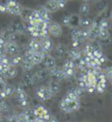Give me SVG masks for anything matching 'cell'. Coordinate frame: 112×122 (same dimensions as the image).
Returning <instances> with one entry per match:
<instances>
[{
  "mask_svg": "<svg viewBox=\"0 0 112 122\" xmlns=\"http://www.w3.org/2000/svg\"><path fill=\"white\" fill-rule=\"evenodd\" d=\"M63 68H72L74 69L75 68V63L72 59H68V60H66L63 65Z\"/></svg>",
  "mask_w": 112,
  "mask_h": 122,
  "instance_id": "cell-34",
  "label": "cell"
},
{
  "mask_svg": "<svg viewBox=\"0 0 112 122\" xmlns=\"http://www.w3.org/2000/svg\"><path fill=\"white\" fill-rule=\"evenodd\" d=\"M33 10H32V9H24L23 8V11H22V13L20 16L22 17V19L25 20V21H27L29 20V19H30L31 15H32V13H33Z\"/></svg>",
  "mask_w": 112,
  "mask_h": 122,
  "instance_id": "cell-23",
  "label": "cell"
},
{
  "mask_svg": "<svg viewBox=\"0 0 112 122\" xmlns=\"http://www.w3.org/2000/svg\"><path fill=\"white\" fill-rule=\"evenodd\" d=\"M5 56H0V62H1V61H2V59H3V57Z\"/></svg>",
  "mask_w": 112,
  "mask_h": 122,
  "instance_id": "cell-48",
  "label": "cell"
},
{
  "mask_svg": "<svg viewBox=\"0 0 112 122\" xmlns=\"http://www.w3.org/2000/svg\"><path fill=\"white\" fill-rule=\"evenodd\" d=\"M79 12L80 15H82V16H88L90 12V6H89V5L87 4L86 2H84L82 5L80 6Z\"/></svg>",
  "mask_w": 112,
  "mask_h": 122,
  "instance_id": "cell-19",
  "label": "cell"
},
{
  "mask_svg": "<svg viewBox=\"0 0 112 122\" xmlns=\"http://www.w3.org/2000/svg\"><path fill=\"white\" fill-rule=\"evenodd\" d=\"M49 122H58V120L55 119L54 117H51V119H49Z\"/></svg>",
  "mask_w": 112,
  "mask_h": 122,
  "instance_id": "cell-46",
  "label": "cell"
},
{
  "mask_svg": "<svg viewBox=\"0 0 112 122\" xmlns=\"http://www.w3.org/2000/svg\"><path fill=\"white\" fill-rule=\"evenodd\" d=\"M88 29L89 32V39L90 40H95L98 37L100 27H99V24L97 22L93 21V23L91 24L89 27H88Z\"/></svg>",
  "mask_w": 112,
  "mask_h": 122,
  "instance_id": "cell-10",
  "label": "cell"
},
{
  "mask_svg": "<svg viewBox=\"0 0 112 122\" xmlns=\"http://www.w3.org/2000/svg\"><path fill=\"white\" fill-rule=\"evenodd\" d=\"M72 45L73 47H79V46L82 43V41H84V39L81 33V29L80 30H75L72 34Z\"/></svg>",
  "mask_w": 112,
  "mask_h": 122,
  "instance_id": "cell-8",
  "label": "cell"
},
{
  "mask_svg": "<svg viewBox=\"0 0 112 122\" xmlns=\"http://www.w3.org/2000/svg\"><path fill=\"white\" fill-rule=\"evenodd\" d=\"M0 12H2V13H7L5 4L0 3Z\"/></svg>",
  "mask_w": 112,
  "mask_h": 122,
  "instance_id": "cell-42",
  "label": "cell"
},
{
  "mask_svg": "<svg viewBox=\"0 0 112 122\" xmlns=\"http://www.w3.org/2000/svg\"><path fill=\"white\" fill-rule=\"evenodd\" d=\"M49 90L51 91V92L53 93V95H55L57 94L58 92H60V84L54 80H52L50 81L49 83H48V86H47Z\"/></svg>",
  "mask_w": 112,
  "mask_h": 122,
  "instance_id": "cell-16",
  "label": "cell"
},
{
  "mask_svg": "<svg viewBox=\"0 0 112 122\" xmlns=\"http://www.w3.org/2000/svg\"><path fill=\"white\" fill-rule=\"evenodd\" d=\"M23 61V58L22 56H15L13 58L11 59V65H14V66H18V65H20Z\"/></svg>",
  "mask_w": 112,
  "mask_h": 122,
  "instance_id": "cell-29",
  "label": "cell"
},
{
  "mask_svg": "<svg viewBox=\"0 0 112 122\" xmlns=\"http://www.w3.org/2000/svg\"><path fill=\"white\" fill-rule=\"evenodd\" d=\"M33 74L30 72V70H25L24 74V82L26 85H33Z\"/></svg>",
  "mask_w": 112,
  "mask_h": 122,
  "instance_id": "cell-21",
  "label": "cell"
},
{
  "mask_svg": "<svg viewBox=\"0 0 112 122\" xmlns=\"http://www.w3.org/2000/svg\"><path fill=\"white\" fill-rule=\"evenodd\" d=\"M39 40H40L42 49L46 50L47 52H50V51L52 50L53 47H54V43H53V41H52V39L50 38L49 35H47V36H46V37H43V38H41V39H39Z\"/></svg>",
  "mask_w": 112,
  "mask_h": 122,
  "instance_id": "cell-9",
  "label": "cell"
},
{
  "mask_svg": "<svg viewBox=\"0 0 112 122\" xmlns=\"http://www.w3.org/2000/svg\"><path fill=\"white\" fill-rule=\"evenodd\" d=\"M63 70L65 72L67 77H71L73 76H74V69H72V68H63Z\"/></svg>",
  "mask_w": 112,
  "mask_h": 122,
  "instance_id": "cell-33",
  "label": "cell"
},
{
  "mask_svg": "<svg viewBox=\"0 0 112 122\" xmlns=\"http://www.w3.org/2000/svg\"><path fill=\"white\" fill-rule=\"evenodd\" d=\"M67 52V49L66 47L63 46L62 44H58L57 47H56V53L59 56H63Z\"/></svg>",
  "mask_w": 112,
  "mask_h": 122,
  "instance_id": "cell-28",
  "label": "cell"
},
{
  "mask_svg": "<svg viewBox=\"0 0 112 122\" xmlns=\"http://www.w3.org/2000/svg\"><path fill=\"white\" fill-rule=\"evenodd\" d=\"M21 91H25L24 86L22 85V84H18V85L15 87V92H21Z\"/></svg>",
  "mask_w": 112,
  "mask_h": 122,
  "instance_id": "cell-44",
  "label": "cell"
},
{
  "mask_svg": "<svg viewBox=\"0 0 112 122\" xmlns=\"http://www.w3.org/2000/svg\"><path fill=\"white\" fill-rule=\"evenodd\" d=\"M62 24L66 26L70 27V15H67V16L62 18Z\"/></svg>",
  "mask_w": 112,
  "mask_h": 122,
  "instance_id": "cell-36",
  "label": "cell"
},
{
  "mask_svg": "<svg viewBox=\"0 0 112 122\" xmlns=\"http://www.w3.org/2000/svg\"><path fill=\"white\" fill-rule=\"evenodd\" d=\"M70 1H72V0H70Z\"/></svg>",
  "mask_w": 112,
  "mask_h": 122,
  "instance_id": "cell-50",
  "label": "cell"
},
{
  "mask_svg": "<svg viewBox=\"0 0 112 122\" xmlns=\"http://www.w3.org/2000/svg\"><path fill=\"white\" fill-rule=\"evenodd\" d=\"M5 92V93L6 97H9V96H11V95L13 94V92H15V88H14L13 86L11 85H5V87H4L3 89H2Z\"/></svg>",
  "mask_w": 112,
  "mask_h": 122,
  "instance_id": "cell-26",
  "label": "cell"
},
{
  "mask_svg": "<svg viewBox=\"0 0 112 122\" xmlns=\"http://www.w3.org/2000/svg\"><path fill=\"white\" fill-rule=\"evenodd\" d=\"M81 106L80 100H69L66 101L62 99L60 102V107L63 112H73L78 111Z\"/></svg>",
  "mask_w": 112,
  "mask_h": 122,
  "instance_id": "cell-1",
  "label": "cell"
},
{
  "mask_svg": "<svg viewBox=\"0 0 112 122\" xmlns=\"http://www.w3.org/2000/svg\"><path fill=\"white\" fill-rule=\"evenodd\" d=\"M47 28H48V32H49L50 35L53 37H55V38H59L61 35V33H62L61 25L59 23L52 21V20L49 22Z\"/></svg>",
  "mask_w": 112,
  "mask_h": 122,
  "instance_id": "cell-4",
  "label": "cell"
},
{
  "mask_svg": "<svg viewBox=\"0 0 112 122\" xmlns=\"http://www.w3.org/2000/svg\"><path fill=\"white\" fill-rule=\"evenodd\" d=\"M42 49L40 43V40L37 39V38H33L29 41L28 44V49L27 53H33V52H40Z\"/></svg>",
  "mask_w": 112,
  "mask_h": 122,
  "instance_id": "cell-5",
  "label": "cell"
},
{
  "mask_svg": "<svg viewBox=\"0 0 112 122\" xmlns=\"http://www.w3.org/2000/svg\"><path fill=\"white\" fill-rule=\"evenodd\" d=\"M44 6L46 7L47 11H49L50 13L51 12H55L60 10V5L58 4L57 1H54V0H47L46 4L44 5Z\"/></svg>",
  "mask_w": 112,
  "mask_h": 122,
  "instance_id": "cell-11",
  "label": "cell"
},
{
  "mask_svg": "<svg viewBox=\"0 0 112 122\" xmlns=\"http://www.w3.org/2000/svg\"><path fill=\"white\" fill-rule=\"evenodd\" d=\"M34 113L37 118H42L43 116L49 113V112L42 106H38L34 108Z\"/></svg>",
  "mask_w": 112,
  "mask_h": 122,
  "instance_id": "cell-15",
  "label": "cell"
},
{
  "mask_svg": "<svg viewBox=\"0 0 112 122\" xmlns=\"http://www.w3.org/2000/svg\"><path fill=\"white\" fill-rule=\"evenodd\" d=\"M109 36V29H106V28H100V31H99V35L98 37L101 40H107Z\"/></svg>",
  "mask_w": 112,
  "mask_h": 122,
  "instance_id": "cell-25",
  "label": "cell"
},
{
  "mask_svg": "<svg viewBox=\"0 0 112 122\" xmlns=\"http://www.w3.org/2000/svg\"><path fill=\"white\" fill-rule=\"evenodd\" d=\"M16 98L17 100H24V99H27V94L25 91H21V92H16Z\"/></svg>",
  "mask_w": 112,
  "mask_h": 122,
  "instance_id": "cell-31",
  "label": "cell"
},
{
  "mask_svg": "<svg viewBox=\"0 0 112 122\" xmlns=\"http://www.w3.org/2000/svg\"><path fill=\"white\" fill-rule=\"evenodd\" d=\"M109 18H110V20H112V11H110V14H109Z\"/></svg>",
  "mask_w": 112,
  "mask_h": 122,
  "instance_id": "cell-47",
  "label": "cell"
},
{
  "mask_svg": "<svg viewBox=\"0 0 112 122\" xmlns=\"http://www.w3.org/2000/svg\"><path fill=\"white\" fill-rule=\"evenodd\" d=\"M18 117H19V115H11V116L8 118V121L9 122H17L18 121Z\"/></svg>",
  "mask_w": 112,
  "mask_h": 122,
  "instance_id": "cell-41",
  "label": "cell"
},
{
  "mask_svg": "<svg viewBox=\"0 0 112 122\" xmlns=\"http://www.w3.org/2000/svg\"><path fill=\"white\" fill-rule=\"evenodd\" d=\"M25 114L26 115L28 119L30 120V122L33 121V120L37 118L35 113H34V109H28V110H26V111L25 112Z\"/></svg>",
  "mask_w": 112,
  "mask_h": 122,
  "instance_id": "cell-27",
  "label": "cell"
},
{
  "mask_svg": "<svg viewBox=\"0 0 112 122\" xmlns=\"http://www.w3.org/2000/svg\"><path fill=\"white\" fill-rule=\"evenodd\" d=\"M7 13L14 15V16H20L23 11V6L16 0H8L5 3Z\"/></svg>",
  "mask_w": 112,
  "mask_h": 122,
  "instance_id": "cell-2",
  "label": "cell"
},
{
  "mask_svg": "<svg viewBox=\"0 0 112 122\" xmlns=\"http://www.w3.org/2000/svg\"><path fill=\"white\" fill-rule=\"evenodd\" d=\"M18 75V70H17L16 66L10 64L8 68L6 69V70L4 73V76L5 78H14Z\"/></svg>",
  "mask_w": 112,
  "mask_h": 122,
  "instance_id": "cell-13",
  "label": "cell"
},
{
  "mask_svg": "<svg viewBox=\"0 0 112 122\" xmlns=\"http://www.w3.org/2000/svg\"><path fill=\"white\" fill-rule=\"evenodd\" d=\"M22 67H23V69H25V70H30V69H33V67L34 66V64L32 61H31V59L26 56V58L25 60H23L22 61Z\"/></svg>",
  "mask_w": 112,
  "mask_h": 122,
  "instance_id": "cell-20",
  "label": "cell"
},
{
  "mask_svg": "<svg viewBox=\"0 0 112 122\" xmlns=\"http://www.w3.org/2000/svg\"><path fill=\"white\" fill-rule=\"evenodd\" d=\"M17 122H30V120L28 119V118L26 117L25 112H23V113L19 115V117H18V121Z\"/></svg>",
  "mask_w": 112,
  "mask_h": 122,
  "instance_id": "cell-35",
  "label": "cell"
},
{
  "mask_svg": "<svg viewBox=\"0 0 112 122\" xmlns=\"http://www.w3.org/2000/svg\"><path fill=\"white\" fill-rule=\"evenodd\" d=\"M32 122H46V121H45L42 118H36V119Z\"/></svg>",
  "mask_w": 112,
  "mask_h": 122,
  "instance_id": "cell-45",
  "label": "cell"
},
{
  "mask_svg": "<svg viewBox=\"0 0 112 122\" xmlns=\"http://www.w3.org/2000/svg\"><path fill=\"white\" fill-rule=\"evenodd\" d=\"M42 62H43L44 65L46 66V68H47V69H52V68L56 66V61H55L54 58L53 56H50V55H47V56H44Z\"/></svg>",
  "mask_w": 112,
  "mask_h": 122,
  "instance_id": "cell-14",
  "label": "cell"
},
{
  "mask_svg": "<svg viewBox=\"0 0 112 122\" xmlns=\"http://www.w3.org/2000/svg\"><path fill=\"white\" fill-rule=\"evenodd\" d=\"M19 105H20L23 108H27L28 106H29V102H28L27 99L20 100V101H19Z\"/></svg>",
  "mask_w": 112,
  "mask_h": 122,
  "instance_id": "cell-39",
  "label": "cell"
},
{
  "mask_svg": "<svg viewBox=\"0 0 112 122\" xmlns=\"http://www.w3.org/2000/svg\"><path fill=\"white\" fill-rule=\"evenodd\" d=\"M74 92L76 93L78 96H82V94H83V92H84V90L81 89V88H79V87H77L76 89H74Z\"/></svg>",
  "mask_w": 112,
  "mask_h": 122,
  "instance_id": "cell-43",
  "label": "cell"
},
{
  "mask_svg": "<svg viewBox=\"0 0 112 122\" xmlns=\"http://www.w3.org/2000/svg\"><path fill=\"white\" fill-rule=\"evenodd\" d=\"M93 56L95 58L99 59L101 58L102 56H103V54H102L101 49H95V51L93 52Z\"/></svg>",
  "mask_w": 112,
  "mask_h": 122,
  "instance_id": "cell-38",
  "label": "cell"
},
{
  "mask_svg": "<svg viewBox=\"0 0 112 122\" xmlns=\"http://www.w3.org/2000/svg\"><path fill=\"white\" fill-rule=\"evenodd\" d=\"M35 10L39 12L40 19L42 20H44L45 22L49 23L51 21V18H50V12L47 11L46 7L44 5H39L35 8Z\"/></svg>",
  "mask_w": 112,
  "mask_h": 122,
  "instance_id": "cell-7",
  "label": "cell"
},
{
  "mask_svg": "<svg viewBox=\"0 0 112 122\" xmlns=\"http://www.w3.org/2000/svg\"><path fill=\"white\" fill-rule=\"evenodd\" d=\"M82 1H84V2H88V1H90V0H82Z\"/></svg>",
  "mask_w": 112,
  "mask_h": 122,
  "instance_id": "cell-49",
  "label": "cell"
},
{
  "mask_svg": "<svg viewBox=\"0 0 112 122\" xmlns=\"http://www.w3.org/2000/svg\"><path fill=\"white\" fill-rule=\"evenodd\" d=\"M54 77L56 78L58 81H61V80H63V79L67 78V76H66V74H65V72H64V70H63V69H58L57 71H56V73L54 75Z\"/></svg>",
  "mask_w": 112,
  "mask_h": 122,
  "instance_id": "cell-24",
  "label": "cell"
},
{
  "mask_svg": "<svg viewBox=\"0 0 112 122\" xmlns=\"http://www.w3.org/2000/svg\"><path fill=\"white\" fill-rule=\"evenodd\" d=\"M35 75L38 76V78L40 80H44V79H46L47 76L49 75V72H48V69H39L38 71L35 73Z\"/></svg>",
  "mask_w": 112,
  "mask_h": 122,
  "instance_id": "cell-22",
  "label": "cell"
},
{
  "mask_svg": "<svg viewBox=\"0 0 112 122\" xmlns=\"http://www.w3.org/2000/svg\"><path fill=\"white\" fill-rule=\"evenodd\" d=\"M68 56L73 61H76V60L81 58L82 54H81V52L79 51L78 47H73L72 49H70L68 51Z\"/></svg>",
  "mask_w": 112,
  "mask_h": 122,
  "instance_id": "cell-18",
  "label": "cell"
},
{
  "mask_svg": "<svg viewBox=\"0 0 112 122\" xmlns=\"http://www.w3.org/2000/svg\"><path fill=\"white\" fill-rule=\"evenodd\" d=\"M95 47H94L93 44H87L85 46L84 49H83V52H84V55H88V54H93V52L95 51Z\"/></svg>",
  "mask_w": 112,
  "mask_h": 122,
  "instance_id": "cell-30",
  "label": "cell"
},
{
  "mask_svg": "<svg viewBox=\"0 0 112 122\" xmlns=\"http://www.w3.org/2000/svg\"><path fill=\"white\" fill-rule=\"evenodd\" d=\"M92 23H93V20H91L90 18H88L87 16H83L82 18L80 19L79 25L83 28H88L90 26Z\"/></svg>",
  "mask_w": 112,
  "mask_h": 122,
  "instance_id": "cell-17",
  "label": "cell"
},
{
  "mask_svg": "<svg viewBox=\"0 0 112 122\" xmlns=\"http://www.w3.org/2000/svg\"><path fill=\"white\" fill-rule=\"evenodd\" d=\"M87 86H88L87 82H86V81H85L84 79L81 76V77L78 79V87L81 88V89H82V90H84V91H86Z\"/></svg>",
  "mask_w": 112,
  "mask_h": 122,
  "instance_id": "cell-32",
  "label": "cell"
},
{
  "mask_svg": "<svg viewBox=\"0 0 112 122\" xmlns=\"http://www.w3.org/2000/svg\"><path fill=\"white\" fill-rule=\"evenodd\" d=\"M8 110V106L5 102H1L0 103V111L1 112H5Z\"/></svg>",
  "mask_w": 112,
  "mask_h": 122,
  "instance_id": "cell-40",
  "label": "cell"
},
{
  "mask_svg": "<svg viewBox=\"0 0 112 122\" xmlns=\"http://www.w3.org/2000/svg\"><path fill=\"white\" fill-rule=\"evenodd\" d=\"M99 27L100 28H106L109 29V22L106 20H102L99 21Z\"/></svg>",
  "mask_w": 112,
  "mask_h": 122,
  "instance_id": "cell-37",
  "label": "cell"
},
{
  "mask_svg": "<svg viewBox=\"0 0 112 122\" xmlns=\"http://www.w3.org/2000/svg\"><path fill=\"white\" fill-rule=\"evenodd\" d=\"M26 56H28L33 61V64H39L43 61V56L40 52H33V53H26Z\"/></svg>",
  "mask_w": 112,
  "mask_h": 122,
  "instance_id": "cell-12",
  "label": "cell"
},
{
  "mask_svg": "<svg viewBox=\"0 0 112 122\" xmlns=\"http://www.w3.org/2000/svg\"><path fill=\"white\" fill-rule=\"evenodd\" d=\"M6 53L12 55V56H17L19 53V46L15 41H8L5 46Z\"/></svg>",
  "mask_w": 112,
  "mask_h": 122,
  "instance_id": "cell-6",
  "label": "cell"
},
{
  "mask_svg": "<svg viewBox=\"0 0 112 122\" xmlns=\"http://www.w3.org/2000/svg\"><path fill=\"white\" fill-rule=\"evenodd\" d=\"M36 96L41 101H47V100L51 99L54 95H53V93L51 92L48 87L41 86V87H39L36 91Z\"/></svg>",
  "mask_w": 112,
  "mask_h": 122,
  "instance_id": "cell-3",
  "label": "cell"
}]
</instances>
